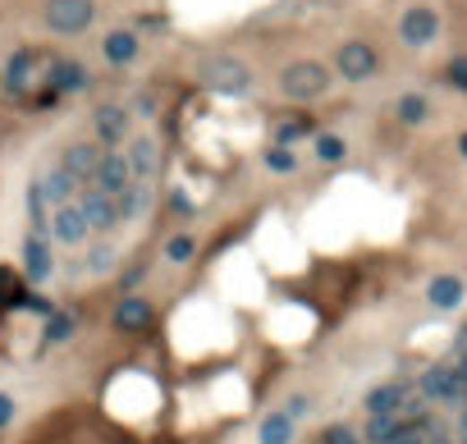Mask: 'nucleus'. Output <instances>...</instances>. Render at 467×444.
Listing matches in <instances>:
<instances>
[{"label": "nucleus", "instance_id": "9b49d317", "mask_svg": "<svg viewBox=\"0 0 467 444\" xmlns=\"http://www.w3.org/2000/svg\"><path fill=\"white\" fill-rule=\"evenodd\" d=\"M436 37H440V14H436L431 5H408V10L399 14V42H403V47L421 51V47H431Z\"/></svg>", "mask_w": 467, "mask_h": 444}, {"label": "nucleus", "instance_id": "f8f14e48", "mask_svg": "<svg viewBox=\"0 0 467 444\" xmlns=\"http://www.w3.org/2000/svg\"><path fill=\"white\" fill-rule=\"evenodd\" d=\"M0 78H5V88L10 92H32L37 83H42V51H32V47H19L10 60H5V69H0Z\"/></svg>", "mask_w": 467, "mask_h": 444}, {"label": "nucleus", "instance_id": "c756f323", "mask_svg": "<svg viewBox=\"0 0 467 444\" xmlns=\"http://www.w3.org/2000/svg\"><path fill=\"white\" fill-rule=\"evenodd\" d=\"M311 156H317L321 166H339V160L348 156V142L339 133H311Z\"/></svg>", "mask_w": 467, "mask_h": 444}, {"label": "nucleus", "instance_id": "6ab92c4d", "mask_svg": "<svg viewBox=\"0 0 467 444\" xmlns=\"http://www.w3.org/2000/svg\"><path fill=\"white\" fill-rule=\"evenodd\" d=\"M463 294H467V285L458 275H431V285H426V303H431L436 312H454L458 303H463Z\"/></svg>", "mask_w": 467, "mask_h": 444}, {"label": "nucleus", "instance_id": "cd10ccee", "mask_svg": "<svg viewBox=\"0 0 467 444\" xmlns=\"http://www.w3.org/2000/svg\"><path fill=\"white\" fill-rule=\"evenodd\" d=\"M261 166H266L270 175H298L302 156H298V147H280V142H270V147L261 151Z\"/></svg>", "mask_w": 467, "mask_h": 444}, {"label": "nucleus", "instance_id": "dca6fc26", "mask_svg": "<svg viewBox=\"0 0 467 444\" xmlns=\"http://www.w3.org/2000/svg\"><path fill=\"white\" fill-rule=\"evenodd\" d=\"M138 56H142V37H138L133 28H110V32L101 37V60H106L110 69H129Z\"/></svg>", "mask_w": 467, "mask_h": 444}, {"label": "nucleus", "instance_id": "ddd939ff", "mask_svg": "<svg viewBox=\"0 0 467 444\" xmlns=\"http://www.w3.org/2000/svg\"><path fill=\"white\" fill-rule=\"evenodd\" d=\"M151 320H156V307L147 294H124L110 312V326L120 335H142V330H151Z\"/></svg>", "mask_w": 467, "mask_h": 444}, {"label": "nucleus", "instance_id": "423d86ee", "mask_svg": "<svg viewBox=\"0 0 467 444\" xmlns=\"http://www.w3.org/2000/svg\"><path fill=\"white\" fill-rule=\"evenodd\" d=\"M417 394L426 398V403H458L467 398V380L454 371V362H436V367H426L421 376H417Z\"/></svg>", "mask_w": 467, "mask_h": 444}, {"label": "nucleus", "instance_id": "4be33fe9", "mask_svg": "<svg viewBox=\"0 0 467 444\" xmlns=\"http://www.w3.org/2000/svg\"><path fill=\"white\" fill-rule=\"evenodd\" d=\"M147 201H151V184H142V179H133L120 197H115V211H120V225H129V220H138L142 211H147Z\"/></svg>", "mask_w": 467, "mask_h": 444}, {"label": "nucleus", "instance_id": "a211bd4d", "mask_svg": "<svg viewBox=\"0 0 467 444\" xmlns=\"http://www.w3.org/2000/svg\"><path fill=\"white\" fill-rule=\"evenodd\" d=\"M101 151H106V147H97V142H69V147L60 151V166H64V170H69L78 184H92Z\"/></svg>", "mask_w": 467, "mask_h": 444}, {"label": "nucleus", "instance_id": "393cba45", "mask_svg": "<svg viewBox=\"0 0 467 444\" xmlns=\"http://www.w3.org/2000/svg\"><path fill=\"white\" fill-rule=\"evenodd\" d=\"M23 207H28L32 234H47V225H51V197H47L42 179H37V184H28V197H23Z\"/></svg>", "mask_w": 467, "mask_h": 444}, {"label": "nucleus", "instance_id": "a878e982", "mask_svg": "<svg viewBox=\"0 0 467 444\" xmlns=\"http://www.w3.org/2000/svg\"><path fill=\"white\" fill-rule=\"evenodd\" d=\"M42 188H47V197H51V207H60V201H73L83 184H78L64 166H51V170H47V179H42Z\"/></svg>", "mask_w": 467, "mask_h": 444}, {"label": "nucleus", "instance_id": "58836bf2", "mask_svg": "<svg viewBox=\"0 0 467 444\" xmlns=\"http://www.w3.org/2000/svg\"><path fill=\"white\" fill-rule=\"evenodd\" d=\"M458 151H463V160H467V133H463V138H458Z\"/></svg>", "mask_w": 467, "mask_h": 444}, {"label": "nucleus", "instance_id": "f704fd0d", "mask_svg": "<svg viewBox=\"0 0 467 444\" xmlns=\"http://www.w3.org/2000/svg\"><path fill=\"white\" fill-rule=\"evenodd\" d=\"M321 444H358V440H353V431H348V426H330L321 435Z\"/></svg>", "mask_w": 467, "mask_h": 444}, {"label": "nucleus", "instance_id": "4468645a", "mask_svg": "<svg viewBox=\"0 0 467 444\" xmlns=\"http://www.w3.org/2000/svg\"><path fill=\"white\" fill-rule=\"evenodd\" d=\"M120 151H124V160H129V175H133V179H142V184L156 179V170H161V142H156L151 133H133Z\"/></svg>", "mask_w": 467, "mask_h": 444}, {"label": "nucleus", "instance_id": "c85d7f7f", "mask_svg": "<svg viewBox=\"0 0 467 444\" xmlns=\"http://www.w3.org/2000/svg\"><path fill=\"white\" fill-rule=\"evenodd\" d=\"M311 133H317V124H311L307 115H289V119H280V124H276V142H280V147H298V142L311 138Z\"/></svg>", "mask_w": 467, "mask_h": 444}, {"label": "nucleus", "instance_id": "473e14b6", "mask_svg": "<svg viewBox=\"0 0 467 444\" xmlns=\"http://www.w3.org/2000/svg\"><path fill=\"white\" fill-rule=\"evenodd\" d=\"M449 83H454L458 92H467V56H454V60H449Z\"/></svg>", "mask_w": 467, "mask_h": 444}, {"label": "nucleus", "instance_id": "7c9ffc66", "mask_svg": "<svg viewBox=\"0 0 467 444\" xmlns=\"http://www.w3.org/2000/svg\"><path fill=\"white\" fill-rule=\"evenodd\" d=\"M73 330H78V316L55 307V312L47 316V326H42V339H47V344H69V339H73Z\"/></svg>", "mask_w": 467, "mask_h": 444}, {"label": "nucleus", "instance_id": "aec40b11", "mask_svg": "<svg viewBox=\"0 0 467 444\" xmlns=\"http://www.w3.org/2000/svg\"><path fill=\"white\" fill-rule=\"evenodd\" d=\"M198 234H192V229H174L170 238H166V243H161V257H166V266H192V261H198Z\"/></svg>", "mask_w": 467, "mask_h": 444}, {"label": "nucleus", "instance_id": "b1692460", "mask_svg": "<svg viewBox=\"0 0 467 444\" xmlns=\"http://www.w3.org/2000/svg\"><path fill=\"white\" fill-rule=\"evenodd\" d=\"M115 261H120V252H115V243H106V238H88V252H83V270L92 275V279H101V275H110L115 270Z\"/></svg>", "mask_w": 467, "mask_h": 444}, {"label": "nucleus", "instance_id": "f3484780", "mask_svg": "<svg viewBox=\"0 0 467 444\" xmlns=\"http://www.w3.org/2000/svg\"><path fill=\"white\" fill-rule=\"evenodd\" d=\"M92 184L101 188V192H110V197H120L129 184H133V175H129V160H124V151L120 147H110V151H101V160H97V175H92Z\"/></svg>", "mask_w": 467, "mask_h": 444}, {"label": "nucleus", "instance_id": "c9c22d12", "mask_svg": "<svg viewBox=\"0 0 467 444\" xmlns=\"http://www.w3.org/2000/svg\"><path fill=\"white\" fill-rule=\"evenodd\" d=\"M307 408H311V398H307V394H293V398H289V403H284V413H289V417H293V422H298V417H302V413H307Z\"/></svg>", "mask_w": 467, "mask_h": 444}, {"label": "nucleus", "instance_id": "bb28decb", "mask_svg": "<svg viewBox=\"0 0 467 444\" xmlns=\"http://www.w3.org/2000/svg\"><path fill=\"white\" fill-rule=\"evenodd\" d=\"M395 115H399V124H408V129H421L426 119H431V101H426L421 92H403V97L395 101Z\"/></svg>", "mask_w": 467, "mask_h": 444}, {"label": "nucleus", "instance_id": "6e6552de", "mask_svg": "<svg viewBox=\"0 0 467 444\" xmlns=\"http://www.w3.org/2000/svg\"><path fill=\"white\" fill-rule=\"evenodd\" d=\"M19 270L32 289H42L47 279L55 275V248H51V234H32L23 238V252H19Z\"/></svg>", "mask_w": 467, "mask_h": 444}, {"label": "nucleus", "instance_id": "7ed1b4c3", "mask_svg": "<svg viewBox=\"0 0 467 444\" xmlns=\"http://www.w3.org/2000/svg\"><path fill=\"white\" fill-rule=\"evenodd\" d=\"M42 23L55 37H83L97 23V0H47V5H42Z\"/></svg>", "mask_w": 467, "mask_h": 444}, {"label": "nucleus", "instance_id": "0eeeda50", "mask_svg": "<svg viewBox=\"0 0 467 444\" xmlns=\"http://www.w3.org/2000/svg\"><path fill=\"white\" fill-rule=\"evenodd\" d=\"M47 234H51V243H60V248H88L92 229H88V216H83V207H78V197H73V201H60V207H51Z\"/></svg>", "mask_w": 467, "mask_h": 444}, {"label": "nucleus", "instance_id": "20e7f679", "mask_svg": "<svg viewBox=\"0 0 467 444\" xmlns=\"http://www.w3.org/2000/svg\"><path fill=\"white\" fill-rule=\"evenodd\" d=\"M42 83L55 97H78L92 88V69L83 60H64V56H42Z\"/></svg>", "mask_w": 467, "mask_h": 444}, {"label": "nucleus", "instance_id": "2eb2a0df", "mask_svg": "<svg viewBox=\"0 0 467 444\" xmlns=\"http://www.w3.org/2000/svg\"><path fill=\"white\" fill-rule=\"evenodd\" d=\"M417 398L412 380H385L362 398V413H408V403Z\"/></svg>", "mask_w": 467, "mask_h": 444}, {"label": "nucleus", "instance_id": "9d476101", "mask_svg": "<svg viewBox=\"0 0 467 444\" xmlns=\"http://www.w3.org/2000/svg\"><path fill=\"white\" fill-rule=\"evenodd\" d=\"M78 207H83V216H88L92 238H106L110 229H120V211H115V197L101 192L97 184H83V188H78Z\"/></svg>", "mask_w": 467, "mask_h": 444}, {"label": "nucleus", "instance_id": "39448f33", "mask_svg": "<svg viewBox=\"0 0 467 444\" xmlns=\"http://www.w3.org/2000/svg\"><path fill=\"white\" fill-rule=\"evenodd\" d=\"M133 138V110L129 106H120V101H106V106H97L92 110V142L97 147H124Z\"/></svg>", "mask_w": 467, "mask_h": 444}, {"label": "nucleus", "instance_id": "2f4dec72", "mask_svg": "<svg viewBox=\"0 0 467 444\" xmlns=\"http://www.w3.org/2000/svg\"><path fill=\"white\" fill-rule=\"evenodd\" d=\"M389 444H431V417H426V422H403L399 435Z\"/></svg>", "mask_w": 467, "mask_h": 444}, {"label": "nucleus", "instance_id": "e433bc0d", "mask_svg": "<svg viewBox=\"0 0 467 444\" xmlns=\"http://www.w3.org/2000/svg\"><path fill=\"white\" fill-rule=\"evenodd\" d=\"M133 115H156V101H151V97H138V101H133Z\"/></svg>", "mask_w": 467, "mask_h": 444}, {"label": "nucleus", "instance_id": "1a4fd4ad", "mask_svg": "<svg viewBox=\"0 0 467 444\" xmlns=\"http://www.w3.org/2000/svg\"><path fill=\"white\" fill-rule=\"evenodd\" d=\"M380 69V56L371 42H362V37H353V42H344L335 51V73L344 78V83H367V78H376Z\"/></svg>", "mask_w": 467, "mask_h": 444}, {"label": "nucleus", "instance_id": "5701e85b", "mask_svg": "<svg viewBox=\"0 0 467 444\" xmlns=\"http://www.w3.org/2000/svg\"><path fill=\"white\" fill-rule=\"evenodd\" d=\"M403 426V413H367V426H362V440L367 444H389Z\"/></svg>", "mask_w": 467, "mask_h": 444}, {"label": "nucleus", "instance_id": "f257e3e1", "mask_svg": "<svg viewBox=\"0 0 467 444\" xmlns=\"http://www.w3.org/2000/svg\"><path fill=\"white\" fill-rule=\"evenodd\" d=\"M335 88V69L321 64V60H293L280 69V92L298 106H311V101H321L326 92Z\"/></svg>", "mask_w": 467, "mask_h": 444}, {"label": "nucleus", "instance_id": "f03ea898", "mask_svg": "<svg viewBox=\"0 0 467 444\" xmlns=\"http://www.w3.org/2000/svg\"><path fill=\"white\" fill-rule=\"evenodd\" d=\"M198 78H202V88L216 92V97H248L252 83H257L252 64L239 60V56H207L202 69H198Z\"/></svg>", "mask_w": 467, "mask_h": 444}, {"label": "nucleus", "instance_id": "72a5a7b5", "mask_svg": "<svg viewBox=\"0 0 467 444\" xmlns=\"http://www.w3.org/2000/svg\"><path fill=\"white\" fill-rule=\"evenodd\" d=\"M14 417H19V403H14V394H5V389H0V431H5V426H14Z\"/></svg>", "mask_w": 467, "mask_h": 444}, {"label": "nucleus", "instance_id": "412c9836", "mask_svg": "<svg viewBox=\"0 0 467 444\" xmlns=\"http://www.w3.org/2000/svg\"><path fill=\"white\" fill-rule=\"evenodd\" d=\"M293 435H298V422L284 408L280 413H266L257 422V444H293Z\"/></svg>", "mask_w": 467, "mask_h": 444}, {"label": "nucleus", "instance_id": "4c0bfd02", "mask_svg": "<svg viewBox=\"0 0 467 444\" xmlns=\"http://www.w3.org/2000/svg\"><path fill=\"white\" fill-rule=\"evenodd\" d=\"M431 444H458V435H445V431H431Z\"/></svg>", "mask_w": 467, "mask_h": 444}]
</instances>
